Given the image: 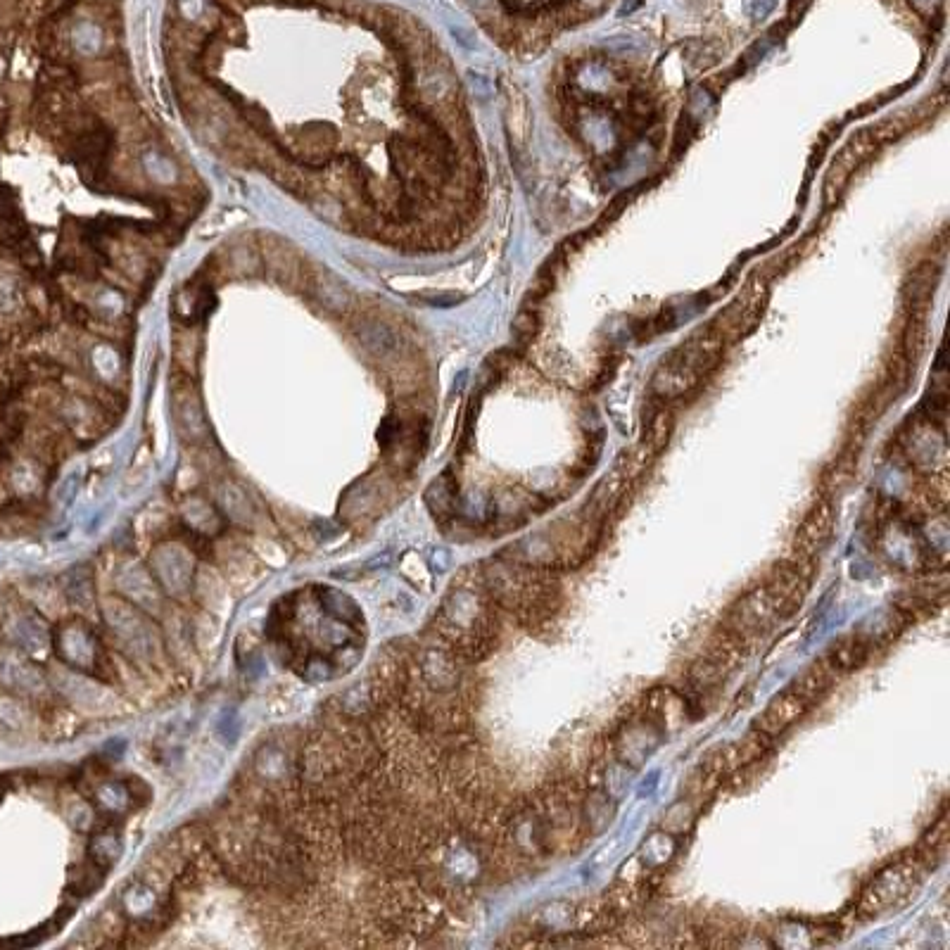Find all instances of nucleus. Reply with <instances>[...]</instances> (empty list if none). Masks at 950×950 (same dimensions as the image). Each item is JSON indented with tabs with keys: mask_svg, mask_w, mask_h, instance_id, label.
<instances>
[{
	"mask_svg": "<svg viewBox=\"0 0 950 950\" xmlns=\"http://www.w3.org/2000/svg\"><path fill=\"white\" fill-rule=\"evenodd\" d=\"M319 300L326 304L328 309L340 312V309H345V304L350 302V293H347V288L338 278L326 274V278H319Z\"/></svg>",
	"mask_w": 950,
	"mask_h": 950,
	"instance_id": "nucleus-14",
	"label": "nucleus"
},
{
	"mask_svg": "<svg viewBox=\"0 0 950 950\" xmlns=\"http://www.w3.org/2000/svg\"><path fill=\"white\" fill-rule=\"evenodd\" d=\"M354 335L361 345L369 350L373 357H388L397 350V335L392 328L385 326L380 321H361L354 328Z\"/></svg>",
	"mask_w": 950,
	"mask_h": 950,
	"instance_id": "nucleus-11",
	"label": "nucleus"
},
{
	"mask_svg": "<svg viewBox=\"0 0 950 950\" xmlns=\"http://www.w3.org/2000/svg\"><path fill=\"white\" fill-rule=\"evenodd\" d=\"M483 587L494 604L511 611L525 625H537L551 618L559 606V582L549 568L502 556L487 563L483 570Z\"/></svg>",
	"mask_w": 950,
	"mask_h": 950,
	"instance_id": "nucleus-1",
	"label": "nucleus"
},
{
	"mask_svg": "<svg viewBox=\"0 0 950 950\" xmlns=\"http://www.w3.org/2000/svg\"><path fill=\"white\" fill-rule=\"evenodd\" d=\"M813 706L815 703L806 699L796 687H789L768 703V708L756 718V727H753V730H758L770 739H777L787 730H791L798 720L806 718V713Z\"/></svg>",
	"mask_w": 950,
	"mask_h": 950,
	"instance_id": "nucleus-5",
	"label": "nucleus"
},
{
	"mask_svg": "<svg viewBox=\"0 0 950 950\" xmlns=\"http://www.w3.org/2000/svg\"><path fill=\"white\" fill-rule=\"evenodd\" d=\"M497 604L485 587H454L435 616V632L459 658L480 661L499 635Z\"/></svg>",
	"mask_w": 950,
	"mask_h": 950,
	"instance_id": "nucleus-2",
	"label": "nucleus"
},
{
	"mask_svg": "<svg viewBox=\"0 0 950 950\" xmlns=\"http://www.w3.org/2000/svg\"><path fill=\"white\" fill-rule=\"evenodd\" d=\"M872 651H874V642L865 635L863 630H858V632H851V635L836 639V642L827 649V654L822 656V663H825L836 677H844L848 673H853V670H858L860 665L870 658Z\"/></svg>",
	"mask_w": 950,
	"mask_h": 950,
	"instance_id": "nucleus-8",
	"label": "nucleus"
},
{
	"mask_svg": "<svg viewBox=\"0 0 950 950\" xmlns=\"http://www.w3.org/2000/svg\"><path fill=\"white\" fill-rule=\"evenodd\" d=\"M834 530V509L829 502H820L808 513L794 537V559L815 561L817 554L827 547Z\"/></svg>",
	"mask_w": 950,
	"mask_h": 950,
	"instance_id": "nucleus-7",
	"label": "nucleus"
},
{
	"mask_svg": "<svg viewBox=\"0 0 950 950\" xmlns=\"http://www.w3.org/2000/svg\"><path fill=\"white\" fill-rule=\"evenodd\" d=\"M770 741H772L770 737H765V734L753 730L751 734H746L744 739L732 741V744H725V746H720V749H715L699 770L701 794H708V791L718 789L727 777L737 775L739 770L749 768L751 763H756V760L763 758V753L768 751Z\"/></svg>",
	"mask_w": 950,
	"mask_h": 950,
	"instance_id": "nucleus-4",
	"label": "nucleus"
},
{
	"mask_svg": "<svg viewBox=\"0 0 950 950\" xmlns=\"http://www.w3.org/2000/svg\"><path fill=\"white\" fill-rule=\"evenodd\" d=\"M492 3L494 0H475V5H478V8H492ZM592 3V0H535V5L537 8H544V10H551V12H561V10H578L580 5H589Z\"/></svg>",
	"mask_w": 950,
	"mask_h": 950,
	"instance_id": "nucleus-16",
	"label": "nucleus"
},
{
	"mask_svg": "<svg viewBox=\"0 0 950 950\" xmlns=\"http://www.w3.org/2000/svg\"><path fill=\"white\" fill-rule=\"evenodd\" d=\"M426 502L430 506V511H433V516L440 518V521L442 518L452 516L454 504H456V490H454L452 480H449V475H442L440 480H435V483L428 487Z\"/></svg>",
	"mask_w": 950,
	"mask_h": 950,
	"instance_id": "nucleus-12",
	"label": "nucleus"
},
{
	"mask_svg": "<svg viewBox=\"0 0 950 950\" xmlns=\"http://www.w3.org/2000/svg\"><path fill=\"white\" fill-rule=\"evenodd\" d=\"M418 670H421L423 682L428 684L430 692L447 694L459 687V680H461L459 656H456L445 642H440V646H428V649H423L421 658H418Z\"/></svg>",
	"mask_w": 950,
	"mask_h": 950,
	"instance_id": "nucleus-6",
	"label": "nucleus"
},
{
	"mask_svg": "<svg viewBox=\"0 0 950 950\" xmlns=\"http://www.w3.org/2000/svg\"><path fill=\"white\" fill-rule=\"evenodd\" d=\"M110 138V131L103 129V126L81 133L72 148L74 162H79V167H88L93 174H98L105 164L107 150H110Z\"/></svg>",
	"mask_w": 950,
	"mask_h": 950,
	"instance_id": "nucleus-9",
	"label": "nucleus"
},
{
	"mask_svg": "<svg viewBox=\"0 0 950 950\" xmlns=\"http://www.w3.org/2000/svg\"><path fill=\"white\" fill-rule=\"evenodd\" d=\"M88 851H91V863L105 870V867H112L117 863L119 853H122V841H119V836L114 832L95 834Z\"/></svg>",
	"mask_w": 950,
	"mask_h": 950,
	"instance_id": "nucleus-13",
	"label": "nucleus"
},
{
	"mask_svg": "<svg viewBox=\"0 0 950 950\" xmlns=\"http://www.w3.org/2000/svg\"><path fill=\"white\" fill-rule=\"evenodd\" d=\"M176 409H179V421H181V426L186 428V433L198 435L202 430V411L198 407V399L183 395L179 399V404H176Z\"/></svg>",
	"mask_w": 950,
	"mask_h": 950,
	"instance_id": "nucleus-15",
	"label": "nucleus"
},
{
	"mask_svg": "<svg viewBox=\"0 0 950 950\" xmlns=\"http://www.w3.org/2000/svg\"><path fill=\"white\" fill-rule=\"evenodd\" d=\"M316 599H319V606L323 608V613L331 616L335 623L350 625V627H354V623H357L359 627L364 625V618H361L357 601H352L347 594L338 592V589L316 587Z\"/></svg>",
	"mask_w": 950,
	"mask_h": 950,
	"instance_id": "nucleus-10",
	"label": "nucleus"
},
{
	"mask_svg": "<svg viewBox=\"0 0 950 950\" xmlns=\"http://www.w3.org/2000/svg\"><path fill=\"white\" fill-rule=\"evenodd\" d=\"M927 867L924 855H908V858L896 860L865 886L858 901V915L872 920V917L901 908L910 901L912 893L920 889Z\"/></svg>",
	"mask_w": 950,
	"mask_h": 950,
	"instance_id": "nucleus-3",
	"label": "nucleus"
}]
</instances>
